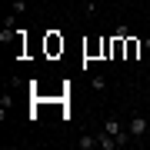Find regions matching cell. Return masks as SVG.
<instances>
[{"mask_svg":"<svg viewBox=\"0 0 150 150\" xmlns=\"http://www.w3.org/2000/svg\"><path fill=\"white\" fill-rule=\"evenodd\" d=\"M127 130L134 134V140H140V137L150 130V123H147V117H144V113H134V117L127 120Z\"/></svg>","mask_w":150,"mask_h":150,"instance_id":"6da1fadb","label":"cell"},{"mask_svg":"<svg viewBox=\"0 0 150 150\" xmlns=\"http://www.w3.org/2000/svg\"><path fill=\"white\" fill-rule=\"evenodd\" d=\"M13 13H17V17L27 13V0H13Z\"/></svg>","mask_w":150,"mask_h":150,"instance_id":"ba28073f","label":"cell"},{"mask_svg":"<svg viewBox=\"0 0 150 150\" xmlns=\"http://www.w3.org/2000/svg\"><path fill=\"white\" fill-rule=\"evenodd\" d=\"M77 147H80V150H93V147H100V144H97V134H83L80 140H77Z\"/></svg>","mask_w":150,"mask_h":150,"instance_id":"277c9868","label":"cell"},{"mask_svg":"<svg viewBox=\"0 0 150 150\" xmlns=\"http://www.w3.org/2000/svg\"><path fill=\"white\" fill-rule=\"evenodd\" d=\"M144 50H147V54H150V37H147V40H144Z\"/></svg>","mask_w":150,"mask_h":150,"instance_id":"30bf717a","label":"cell"},{"mask_svg":"<svg viewBox=\"0 0 150 150\" xmlns=\"http://www.w3.org/2000/svg\"><path fill=\"white\" fill-rule=\"evenodd\" d=\"M47 50H50V54H57V50H64V40H57L54 33H50V40H47Z\"/></svg>","mask_w":150,"mask_h":150,"instance_id":"8992f818","label":"cell"},{"mask_svg":"<svg viewBox=\"0 0 150 150\" xmlns=\"http://www.w3.org/2000/svg\"><path fill=\"white\" fill-rule=\"evenodd\" d=\"M103 130H107V134H113V137H117V134H123V130H127V127H123V123H120L117 117H107V120H103Z\"/></svg>","mask_w":150,"mask_h":150,"instance_id":"3957f363","label":"cell"},{"mask_svg":"<svg viewBox=\"0 0 150 150\" xmlns=\"http://www.w3.org/2000/svg\"><path fill=\"white\" fill-rule=\"evenodd\" d=\"M137 54H140V43H137V40H130V37H127V57H130V60H134Z\"/></svg>","mask_w":150,"mask_h":150,"instance_id":"52a82bcc","label":"cell"},{"mask_svg":"<svg viewBox=\"0 0 150 150\" xmlns=\"http://www.w3.org/2000/svg\"><path fill=\"white\" fill-rule=\"evenodd\" d=\"M113 37H123V40H127V37H130V30H127V27H123V23H120V27L113 30Z\"/></svg>","mask_w":150,"mask_h":150,"instance_id":"9c48e42d","label":"cell"},{"mask_svg":"<svg viewBox=\"0 0 150 150\" xmlns=\"http://www.w3.org/2000/svg\"><path fill=\"white\" fill-rule=\"evenodd\" d=\"M97 144H100V150H117V147H120V144H117V137L107 134V130H100V134H97Z\"/></svg>","mask_w":150,"mask_h":150,"instance_id":"7a4b0ae2","label":"cell"},{"mask_svg":"<svg viewBox=\"0 0 150 150\" xmlns=\"http://www.w3.org/2000/svg\"><path fill=\"white\" fill-rule=\"evenodd\" d=\"M90 87L103 93V90H107V77H103V74H93V77H90Z\"/></svg>","mask_w":150,"mask_h":150,"instance_id":"5b68a950","label":"cell"},{"mask_svg":"<svg viewBox=\"0 0 150 150\" xmlns=\"http://www.w3.org/2000/svg\"><path fill=\"white\" fill-rule=\"evenodd\" d=\"M147 4H150V0H147Z\"/></svg>","mask_w":150,"mask_h":150,"instance_id":"8fae6325","label":"cell"}]
</instances>
